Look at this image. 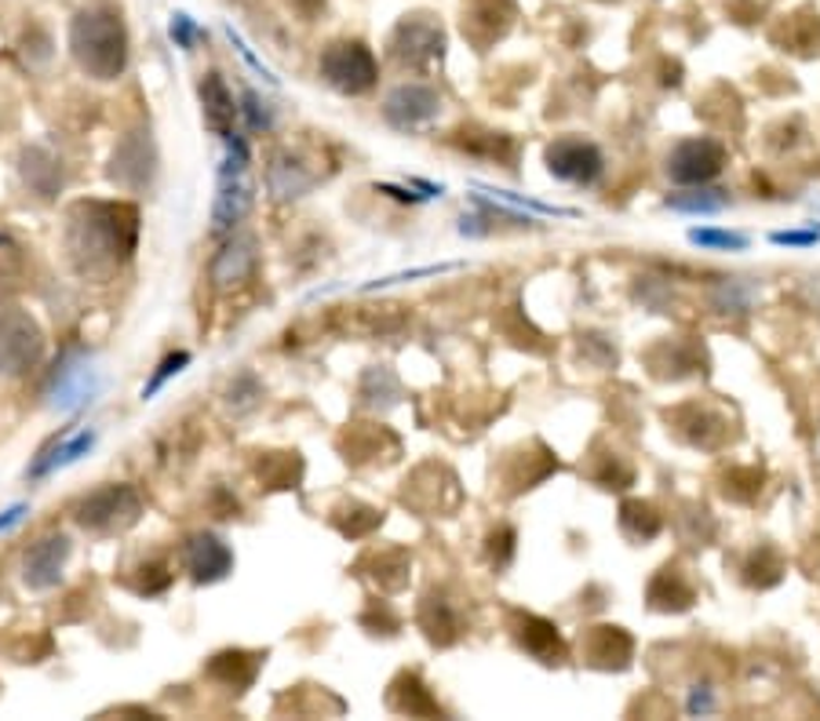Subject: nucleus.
<instances>
[{
    "instance_id": "f257e3e1",
    "label": "nucleus",
    "mask_w": 820,
    "mask_h": 721,
    "mask_svg": "<svg viewBox=\"0 0 820 721\" xmlns=\"http://www.w3.org/2000/svg\"><path fill=\"white\" fill-rule=\"evenodd\" d=\"M62 248L80 281L110 285L139 248V208L128 201H77L66 208Z\"/></svg>"
},
{
    "instance_id": "f03ea898",
    "label": "nucleus",
    "mask_w": 820,
    "mask_h": 721,
    "mask_svg": "<svg viewBox=\"0 0 820 721\" xmlns=\"http://www.w3.org/2000/svg\"><path fill=\"white\" fill-rule=\"evenodd\" d=\"M70 55L91 80H117L128 70V26L121 8L96 4L70 23Z\"/></svg>"
},
{
    "instance_id": "7ed1b4c3",
    "label": "nucleus",
    "mask_w": 820,
    "mask_h": 721,
    "mask_svg": "<svg viewBox=\"0 0 820 721\" xmlns=\"http://www.w3.org/2000/svg\"><path fill=\"white\" fill-rule=\"evenodd\" d=\"M70 514L91 536H121L142 518V496L128 481H107L80 496Z\"/></svg>"
},
{
    "instance_id": "20e7f679",
    "label": "nucleus",
    "mask_w": 820,
    "mask_h": 721,
    "mask_svg": "<svg viewBox=\"0 0 820 721\" xmlns=\"http://www.w3.org/2000/svg\"><path fill=\"white\" fill-rule=\"evenodd\" d=\"M45 328L34 321V313L4 307L0 310V375L4 380H26L29 372L45 361Z\"/></svg>"
},
{
    "instance_id": "39448f33",
    "label": "nucleus",
    "mask_w": 820,
    "mask_h": 721,
    "mask_svg": "<svg viewBox=\"0 0 820 721\" xmlns=\"http://www.w3.org/2000/svg\"><path fill=\"white\" fill-rule=\"evenodd\" d=\"M110 183L124 194H147L158 179V142H153L150 124H135L117 139L110 157Z\"/></svg>"
},
{
    "instance_id": "423d86ee",
    "label": "nucleus",
    "mask_w": 820,
    "mask_h": 721,
    "mask_svg": "<svg viewBox=\"0 0 820 721\" xmlns=\"http://www.w3.org/2000/svg\"><path fill=\"white\" fill-rule=\"evenodd\" d=\"M318 66L321 77L336 91H344V96H365V91L376 88L380 77V62L361 40H336V45H328L321 51Z\"/></svg>"
},
{
    "instance_id": "0eeeda50",
    "label": "nucleus",
    "mask_w": 820,
    "mask_h": 721,
    "mask_svg": "<svg viewBox=\"0 0 820 721\" xmlns=\"http://www.w3.org/2000/svg\"><path fill=\"white\" fill-rule=\"evenodd\" d=\"M442 113V96L423 80H405L383 99V121L398 132H417Z\"/></svg>"
},
{
    "instance_id": "6e6552de",
    "label": "nucleus",
    "mask_w": 820,
    "mask_h": 721,
    "mask_svg": "<svg viewBox=\"0 0 820 721\" xmlns=\"http://www.w3.org/2000/svg\"><path fill=\"white\" fill-rule=\"evenodd\" d=\"M70 554H74V539H70L66 532H45V536H37L23 554V583L29 591L59 587Z\"/></svg>"
},
{
    "instance_id": "1a4fd4ad",
    "label": "nucleus",
    "mask_w": 820,
    "mask_h": 721,
    "mask_svg": "<svg viewBox=\"0 0 820 721\" xmlns=\"http://www.w3.org/2000/svg\"><path fill=\"white\" fill-rule=\"evenodd\" d=\"M725 169V146L715 139H686L668 157V175L679 186H708Z\"/></svg>"
},
{
    "instance_id": "9d476101",
    "label": "nucleus",
    "mask_w": 820,
    "mask_h": 721,
    "mask_svg": "<svg viewBox=\"0 0 820 721\" xmlns=\"http://www.w3.org/2000/svg\"><path fill=\"white\" fill-rule=\"evenodd\" d=\"M547 172L573 186H595L606 175V157H601L595 142L558 139L547 146Z\"/></svg>"
},
{
    "instance_id": "9b49d317",
    "label": "nucleus",
    "mask_w": 820,
    "mask_h": 721,
    "mask_svg": "<svg viewBox=\"0 0 820 721\" xmlns=\"http://www.w3.org/2000/svg\"><path fill=\"white\" fill-rule=\"evenodd\" d=\"M183 569L194 583H220L234 572V550L215 532H190L183 543Z\"/></svg>"
},
{
    "instance_id": "f8f14e48",
    "label": "nucleus",
    "mask_w": 820,
    "mask_h": 721,
    "mask_svg": "<svg viewBox=\"0 0 820 721\" xmlns=\"http://www.w3.org/2000/svg\"><path fill=\"white\" fill-rule=\"evenodd\" d=\"M18 172H23L26 190L40 197V201H55L66 186V169H62L59 153L45 142L26 146L23 157H18Z\"/></svg>"
},
{
    "instance_id": "ddd939ff",
    "label": "nucleus",
    "mask_w": 820,
    "mask_h": 721,
    "mask_svg": "<svg viewBox=\"0 0 820 721\" xmlns=\"http://www.w3.org/2000/svg\"><path fill=\"white\" fill-rule=\"evenodd\" d=\"M248 212H252V183H248V172L220 175V194H215V204H212L215 234H234V229L245 223Z\"/></svg>"
},
{
    "instance_id": "4468645a",
    "label": "nucleus",
    "mask_w": 820,
    "mask_h": 721,
    "mask_svg": "<svg viewBox=\"0 0 820 721\" xmlns=\"http://www.w3.org/2000/svg\"><path fill=\"white\" fill-rule=\"evenodd\" d=\"M197 96H201V113H204V124H209L212 135H220V139H226V135H234V124H237V102H234V91L231 85L223 80V73L209 70L201 77V85H197Z\"/></svg>"
},
{
    "instance_id": "2eb2a0df",
    "label": "nucleus",
    "mask_w": 820,
    "mask_h": 721,
    "mask_svg": "<svg viewBox=\"0 0 820 721\" xmlns=\"http://www.w3.org/2000/svg\"><path fill=\"white\" fill-rule=\"evenodd\" d=\"M314 183H318V172L310 169V164L299 153L282 150V153L270 157L266 186H270V194H274L277 201H293V197H303Z\"/></svg>"
},
{
    "instance_id": "dca6fc26",
    "label": "nucleus",
    "mask_w": 820,
    "mask_h": 721,
    "mask_svg": "<svg viewBox=\"0 0 820 721\" xmlns=\"http://www.w3.org/2000/svg\"><path fill=\"white\" fill-rule=\"evenodd\" d=\"M256 274V240L234 237L220 256L212 259V285L215 288H237Z\"/></svg>"
},
{
    "instance_id": "f3484780",
    "label": "nucleus",
    "mask_w": 820,
    "mask_h": 721,
    "mask_svg": "<svg viewBox=\"0 0 820 721\" xmlns=\"http://www.w3.org/2000/svg\"><path fill=\"white\" fill-rule=\"evenodd\" d=\"M442 29L423 26V23H405L394 37V59L420 66L423 59H442Z\"/></svg>"
},
{
    "instance_id": "a211bd4d",
    "label": "nucleus",
    "mask_w": 820,
    "mask_h": 721,
    "mask_svg": "<svg viewBox=\"0 0 820 721\" xmlns=\"http://www.w3.org/2000/svg\"><path fill=\"white\" fill-rule=\"evenodd\" d=\"M725 204H730V194L711 190V186H686V190L663 197V208L679 215H719Z\"/></svg>"
},
{
    "instance_id": "6ab92c4d",
    "label": "nucleus",
    "mask_w": 820,
    "mask_h": 721,
    "mask_svg": "<svg viewBox=\"0 0 820 721\" xmlns=\"http://www.w3.org/2000/svg\"><path fill=\"white\" fill-rule=\"evenodd\" d=\"M259 405H263V383H259L252 372H237L234 380L226 383V390H223L226 415H234V420H245V415H252Z\"/></svg>"
},
{
    "instance_id": "aec40b11",
    "label": "nucleus",
    "mask_w": 820,
    "mask_h": 721,
    "mask_svg": "<svg viewBox=\"0 0 820 721\" xmlns=\"http://www.w3.org/2000/svg\"><path fill=\"white\" fill-rule=\"evenodd\" d=\"M686 237H689V245L704 248V252H747V248H751V237L741 234V229L693 226Z\"/></svg>"
},
{
    "instance_id": "412c9836",
    "label": "nucleus",
    "mask_w": 820,
    "mask_h": 721,
    "mask_svg": "<svg viewBox=\"0 0 820 721\" xmlns=\"http://www.w3.org/2000/svg\"><path fill=\"white\" fill-rule=\"evenodd\" d=\"M477 190H485L496 201L518 208V212H529V215H539V219H576L580 212L576 208H558V204H547V201H536V197H525V194H514V190H493V186H482L477 183Z\"/></svg>"
},
{
    "instance_id": "4be33fe9",
    "label": "nucleus",
    "mask_w": 820,
    "mask_h": 721,
    "mask_svg": "<svg viewBox=\"0 0 820 721\" xmlns=\"http://www.w3.org/2000/svg\"><path fill=\"white\" fill-rule=\"evenodd\" d=\"M237 113H241L245 124H248L252 132H270V128H274V110H270V102L259 99L256 91H245Z\"/></svg>"
},
{
    "instance_id": "5701e85b",
    "label": "nucleus",
    "mask_w": 820,
    "mask_h": 721,
    "mask_svg": "<svg viewBox=\"0 0 820 721\" xmlns=\"http://www.w3.org/2000/svg\"><path fill=\"white\" fill-rule=\"evenodd\" d=\"M186 364H190V353H186V350H175V353H169V358H164V361L158 364V372H153V380H150L147 386H142V397L158 394L161 386L172 380V375H179V372L186 369Z\"/></svg>"
},
{
    "instance_id": "b1692460",
    "label": "nucleus",
    "mask_w": 820,
    "mask_h": 721,
    "mask_svg": "<svg viewBox=\"0 0 820 721\" xmlns=\"http://www.w3.org/2000/svg\"><path fill=\"white\" fill-rule=\"evenodd\" d=\"M770 240L781 248H813L820 245V229L817 226L813 229H773Z\"/></svg>"
},
{
    "instance_id": "393cba45",
    "label": "nucleus",
    "mask_w": 820,
    "mask_h": 721,
    "mask_svg": "<svg viewBox=\"0 0 820 721\" xmlns=\"http://www.w3.org/2000/svg\"><path fill=\"white\" fill-rule=\"evenodd\" d=\"M23 51H26V59H29V66H45V62L51 59V34L45 26H37V40L29 37V29H26V37H23Z\"/></svg>"
},
{
    "instance_id": "a878e982",
    "label": "nucleus",
    "mask_w": 820,
    "mask_h": 721,
    "mask_svg": "<svg viewBox=\"0 0 820 721\" xmlns=\"http://www.w3.org/2000/svg\"><path fill=\"white\" fill-rule=\"evenodd\" d=\"M722 310H747L751 307V288L747 285H741V281H725L722 285V302H719Z\"/></svg>"
},
{
    "instance_id": "bb28decb",
    "label": "nucleus",
    "mask_w": 820,
    "mask_h": 721,
    "mask_svg": "<svg viewBox=\"0 0 820 721\" xmlns=\"http://www.w3.org/2000/svg\"><path fill=\"white\" fill-rule=\"evenodd\" d=\"M686 710L689 714H711L715 710V693L708 685H693L689 688V699H686Z\"/></svg>"
},
{
    "instance_id": "cd10ccee",
    "label": "nucleus",
    "mask_w": 820,
    "mask_h": 721,
    "mask_svg": "<svg viewBox=\"0 0 820 721\" xmlns=\"http://www.w3.org/2000/svg\"><path fill=\"white\" fill-rule=\"evenodd\" d=\"M194 37H197V26H194L186 15H175V18H172V40H175V45L190 51V48H194Z\"/></svg>"
},
{
    "instance_id": "c85d7f7f",
    "label": "nucleus",
    "mask_w": 820,
    "mask_h": 721,
    "mask_svg": "<svg viewBox=\"0 0 820 721\" xmlns=\"http://www.w3.org/2000/svg\"><path fill=\"white\" fill-rule=\"evenodd\" d=\"M460 234L463 237H485L489 226H485V215H463L460 219Z\"/></svg>"
},
{
    "instance_id": "c756f323",
    "label": "nucleus",
    "mask_w": 820,
    "mask_h": 721,
    "mask_svg": "<svg viewBox=\"0 0 820 721\" xmlns=\"http://www.w3.org/2000/svg\"><path fill=\"white\" fill-rule=\"evenodd\" d=\"M12 128H15V102L0 91V135L12 132Z\"/></svg>"
}]
</instances>
